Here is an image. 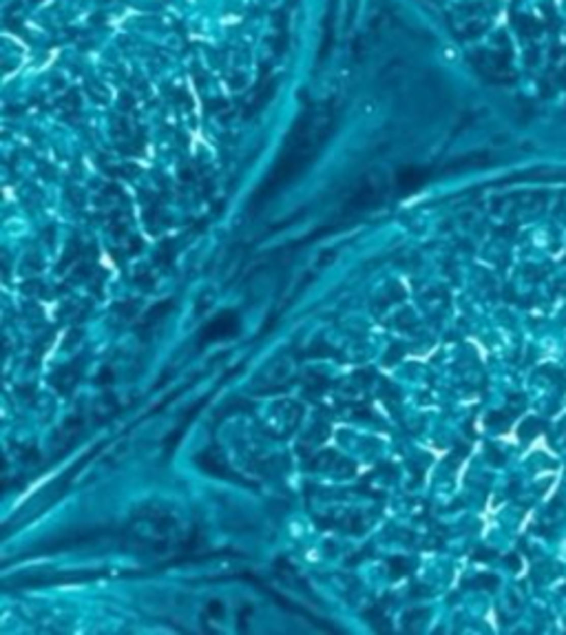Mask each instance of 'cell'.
Here are the masks:
<instances>
[{"instance_id": "obj_1", "label": "cell", "mask_w": 566, "mask_h": 635, "mask_svg": "<svg viewBox=\"0 0 566 635\" xmlns=\"http://www.w3.org/2000/svg\"><path fill=\"white\" fill-rule=\"evenodd\" d=\"M237 332H239V316L234 312H221L201 330L199 339H201V343H213V341L230 339V336H234Z\"/></svg>"}, {"instance_id": "obj_2", "label": "cell", "mask_w": 566, "mask_h": 635, "mask_svg": "<svg viewBox=\"0 0 566 635\" xmlns=\"http://www.w3.org/2000/svg\"><path fill=\"white\" fill-rule=\"evenodd\" d=\"M170 306H173V303H170V301H164L162 306H155V308H153L148 314H146V319H144V326H153V323H155L157 319H162V316H164V312H168V310H170Z\"/></svg>"}, {"instance_id": "obj_3", "label": "cell", "mask_w": 566, "mask_h": 635, "mask_svg": "<svg viewBox=\"0 0 566 635\" xmlns=\"http://www.w3.org/2000/svg\"><path fill=\"white\" fill-rule=\"evenodd\" d=\"M208 613L215 615V618H221V615H224V607H221L219 602L215 600V602H211V604H208Z\"/></svg>"}]
</instances>
